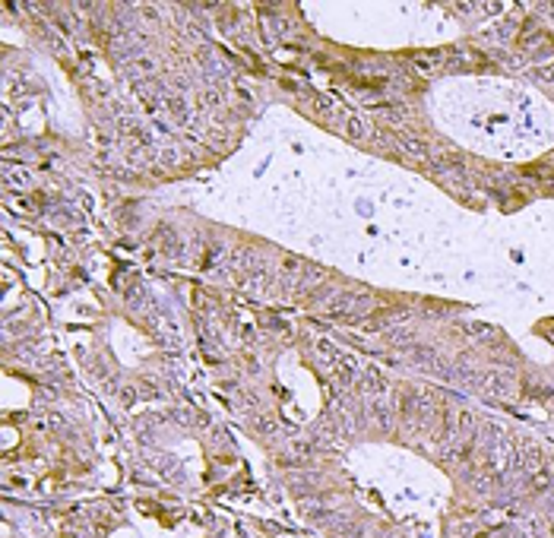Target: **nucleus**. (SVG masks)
Listing matches in <instances>:
<instances>
[{"label": "nucleus", "mask_w": 554, "mask_h": 538, "mask_svg": "<svg viewBox=\"0 0 554 538\" xmlns=\"http://www.w3.org/2000/svg\"><path fill=\"white\" fill-rule=\"evenodd\" d=\"M399 142H402V152H409L412 158H418V161L428 158V142H421L418 136H402Z\"/></svg>", "instance_id": "f257e3e1"}, {"label": "nucleus", "mask_w": 554, "mask_h": 538, "mask_svg": "<svg viewBox=\"0 0 554 538\" xmlns=\"http://www.w3.org/2000/svg\"><path fill=\"white\" fill-rule=\"evenodd\" d=\"M348 133H352L355 139H361L364 136V123L361 120H348Z\"/></svg>", "instance_id": "f03ea898"}]
</instances>
